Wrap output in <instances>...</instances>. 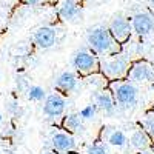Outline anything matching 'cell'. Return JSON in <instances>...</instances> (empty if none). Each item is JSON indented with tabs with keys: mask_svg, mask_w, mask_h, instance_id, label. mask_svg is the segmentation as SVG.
Instances as JSON below:
<instances>
[{
	"mask_svg": "<svg viewBox=\"0 0 154 154\" xmlns=\"http://www.w3.org/2000/svg\"><path fill=\"white\" fill-rule=\"evenodd\" d=\"M86 154H108V148L105 143H93L88 146Z\"/></svg>",
	"mask_w": 154,
	"mask_h": 154,
	"instance_id": "ffe728a7",
	"label": "cell"
},
{
	"mask_svg": "<svg viewBox=\"0 0 154 154\" xmlns=\"http://www.w3.org/2000/svg\"><path fill=\"white\" fill-rule=\"evenodd\" d=\"M66 109V100L62 94L59 93H53L45 97L43 100V114L48 116L51 119L60 117Z\"/></svg>",
	"mask_w": 154,
	"mask_h": 154,
	"instance_id": "52a82bcc",
	"label": "cell"
},
{
	"mask_svg": "<svg viewBox=\"0 0 154 154\" xmlns=\"http://www.w3.org/2000/svg\"><path fill=\"white\" fill-rule=\"evenodd\" d=\"M94 103L97 105V108L100 111H103L106 116H112L117 111V103L114 100V96L111 94L109 89H102L96 94V102Z\"/></svg>",
	"mask_w": 154,
	"mask_h": 154,
	"instance_id": "4fadbf2b",
	"label": "cell"
},
{
	"mask_svg": "<svg viewBox=\"0 0 154 154\" xmlns=\"http://www.w3.org/2000/svg\"><path fill=\"white\" fill-rule=\"evenodd\" d=\"M126 142H128V139H126L125 133L120 131V130H112V131H109V134L106 136V143H109V145H112V146L122 148V146L126 145Z\"/></svg>",
	"mask_w": 154,
	"mask_h": 154,
	"instance_id": "2e32d148",
	"label": "cell"
},
{
	"mask_svg": "<svg viewBox=\"0 0 154 154\" xmlns=\"http://www.w3.org/2000/svg\"><path fill=\"white\" fill-rule=\"evenodd\" d=\"M2 122H3V116H2V114H0V123H2Z\"/></svg>",
	"mask_w": 154,
	"mask_h": 154,
	"instance_id": "484cf974",
	"label": "cell"
},
{
	"mask_svg": "<svg viewBox=\"0 0 154 154\" xmlns=\"http://www.w3.org/2000/svg\"><path fill=\"white\" fill-rule=\"evenodd\" d=\"M79 85V79L77 75L71 71H63L60 72L56 80H54V86L59 93H63V94H68V93H72L74 89Z\"/></svg>",
	"mask_w": 154,
	"mask_h": 154,
	"instance_id": "7c38bea8",
	"label": "cell"
},
{
	"mask_svg": "<svg viewBox=\"0 0 154 154\" xmlns=\"http://www.w3.org/2000/svg\"><path fill=\"white\" fill-rule=\"evenodd\" d=\"M130 143L137 151H145L151 145V137L148 136L145 130H136L133 136L130 137Z\"/></svg>",
	"mask_w": 154,
	"mask_h": 154,
	"instance_id": "9a60e30c",
	"label": "cell"
},
{
	"mask_svg": "<svg viewBox=\"0 0 154 154\" xmlns=\"http://www.w3.org/2000/svg\"><path fill=\"white\" fill-rule=\"evenodd\" d=\"M75 140L69 133L59 131L51 137V148L59 152H74L75 151Z\"/></svg>",
	"mask_w": 154,
	"mask_h": 154,
	"instance_id": "9c48e42d",
	"label": "cell"
},
{
	"mask_svg": "<svg viewBox=\"0 0 154 154\" xmlns=\"http://www.w3.org/2000/svg\"><path fill=\"white\" fill-rule=\"evenodd\" d=\"M16 85H17V88L20 89V91H23V89H28V88H29L26 79H23V77H17V79H16Z\"/></svg>",
	"mask_w": 154,
	"mask_h": 154,
	"instance_id": "7402d4cb",
	"label": "cell"
},
{
	"mask_svg": "<svg viewBox=\"0 0 154 154\" xmlns=\"http://www.w3.org/2000/svg\"><path fill=\"white\" fill-rule=\"evenodd\" d=\"M131 28L137 35L145 37L154 31V17L148 12H137L131 17Z\"/></svg>",
	"mask_w": 154,
	"mask_h": 154,
	"instance_id": "ba28073f",
	"label": "cell"
},
{
	"mask_svg": "<svg viewBox=\"0 0 154 154\" xmlns=\"http://www.w3.org/2000/svg\"><path fill=\"white\" fill-rule=\"evenodd\" d=\"M59 16H60L62 20H65V22L75 23V22L82 20L83 12H82L80 6L77 5L75 0H63L60 8H59Z\"/></svg>",
	"mask_w": 154,
	"mask_h": 154,
	"instance_id": "30bf717a",
	"label": "cell"
},
{
	"mask_svg": "<svg viewBox=\"0 0 154 154\" xmlns=\"http://www.w3.org/2000/svg\"><path fill=\"white\" fill-rule=\"evenodd\" d=\"M8 111H9L11 114H14V116L22 114V109H20V106H19L17 102H11V103H8Z\"/></svg>",
	"mask_w": 154,
	"mask_h": 154,
	"instance_id": "44dd1931",
	"label": "cell"
},
{
	"mask_svg": "<svg viewBox=\"0 0 154 154\" xmlns=\"http://www.w3.org/2000/svg\"><path fill=\"white\" fill-rule=\"evenodd\" d=\"M126 80H130L133 83L152 82L154 80V66L146 60H137L133 65H130Z\"/></svg>",
	"mask_w": 154,
	"mask_h": 154,
	"instance_id": "5b68a950",
	"label": "cell"
},
{
	"mask_svg": "<svg viewBox=\"0 0 154 154\" xmlns=\"http://www.w3.org/2000/svg\"><path fill=\"white\" fill-rule=\"evenodd\" d=\"M151 3H152V5H154V0H151Z\"/></svg>",
	"mask_w": 154,
	"mask_h": 154,
	"instance_id": "83f0119b",
	"label": "cell"
},
{
	"mask_svg": "<svg viewBox=\"0 0 154 154\" xmlns=\"http://www.w3.org/2000/svg\"><path fill=\"white\" fill-rule=\"evenodd\" d=\"M109 32L112 34V37L117 40L120 45L126 43L128 40L131 38V32H133V28H131V23L128 19H125L122 14H117L109 23Z\"/></svg>",
	"mask_w": 154,
	"mask_h": 154,
	"instance_id": "8992f818",
	"label": "cell"
},
{
	"mask_svg": "<svg viewBox=\"0 0 154 154\" xmlns=\"http://www.w3.org/2000/svg\"><path fill=\"white\" fill-rule=\"evenodd\" d=\"M130 62L120 53L99 59V72H102L108 80H123L128 75Z\"/></svg>",
	"mask_w": 154,
	"mask_h": 154,
	"instance_id": "3957f363",
	"label": "cell"
},
{
	"mask_svg": "<svg viewBox=\"0 0 154 154\" xmlns=\"http://www.w3.org/2000/svg\"><path fill=\"white\" fill-rule=\"evenodd\" d=\"M40 154H60L59 151H56V149H53V148H51V149H45V151H42Z\"/></svg>",
	"mask_w": 154,
	"mask_h": 154,
	"instance_id": "cb8c5ba5",
	"label": "cell"
},
{
	"mask_svg": "<svg viewBox=\"0 0 154 154\" xmlns=\"http://www.w3.org/2000/svg\"><path fill=\"white\" fill-rule=\"evenodd\" d=\"M97 111H99V108H97L96 103H89V105L83 106V108L79 111V114H80V117H82L85 122H88V120H93V119L96 117Z\"/></svg>",
	"mask_w": 154,
	"mask_h": 154,
	"instance_id": "ac0fdd59",
	"label": "cell"
},
{
	"mask_svg": "<svg viewBox=\"0 0 154 154\" xmlns=\"http://www.w3.org/2000/svg\"><path fill=\"white\" fill-rule=\"evenodd\" d=\"M26 93H28V99L31 102H43L45 97H46V91H45L42 86H38V85L29 86L26 89Z\"/></svg>",
	"mask_w": 154,
	"mask_h": 154,
	"instance_id": "e0dca14e",
	"label": "cell"
},
{
	"mask_svg": "<svg viewBox=\"0 0 154 154\" xmlns=\"http://www.w3.org/2000/svg\"><path fill=\"white\" fill-rule=\"evenodd\" d=\"M86 42H88L89 48L102 57L119 54L122 49V45L116 40L112 34L109 32V29L105 26H97V28L89 29Z\"/></svg>",
	"mask_w": 154,
	"mask_h": 154,
	"instance_id": "6da1fadb",
	"label": "cell"
},
{
	"mask_svg": "<svg viewBox=\"0 0 154 154\" xmlns=\"http://www.w3.org/2000/svg\"><path fill=\"white\" fill-rule=\"evenodd\" d=\"M63 128L68 131V133H82L85 130V120L80 117L79 112H69L63 117L62 122Z\"/></svg>",
	"mask_w": 154,
	"mask_h": 154,
	"instance_id": "5bb4252c",
	"label": "cell"
},
{
	"mask_svg": "<svg viewBox=\"0 0 154 154\" xmlns=\"http://www.w3.org/2000/svg\"><path fill=\"white\" fill-rule=\"evenodd\" d=\"M66 154H75V152H66Z\"/></svg>",
	"mask_w": 154,
	"mask_h": 154,
	"instance_id": "4316f807",
	"label": "cell"
},
{
	"mask_svg": "<svg viewBox=\"0 0 154 154\" xmlns=\"http://www.w3.org/2000/svg\"><path fill=\"white\" fill-rule=\"evenodd\" d=\"M71 63L75 72H79L80 75H89V74L99 72V59L91 51H86V49L77 51L72 56Z\"/></svg>",
	"mask_w": 154,
	"mask_h": 154,
	"instance_id": "277c9868",
	"label": "cell"
},
{
	"mask_svg": "<svg viewBox=\"0 0 154 154\" xmlns=\"http://www.w3.org/2000/svg\"><path fill=\"white\" fill-rule=\"evenodd\" d=\"M56 42H57V31L53 26H40L34 32V43L42 49L54 46Z\"/></svg>",
	"mask_w": 154,
	"mask_h": 154,
	"instance_id": "8fae6325",
	"label": "cell"
},
{
	"mask_svg": "<svg viewBox=\"0 0 154 154\" xmlns=\"http://www.w3.org/2000/svg\"><path fill=\"white\" fill-rule=\"evenodd\" d=\"M42 0H25V3L26 5H29V6H35V5H38Z\"/></svg>",
	"mask_w": 154,
	"mask_h": 154,
	"instance_id": "603a6c76",
	"label": "cell"
},
{
	"mask_svg": "<svg viewBox=\"0 0 154 154\" xmlns=\"http://www.w3.org/2000/svg\"><path fill=\"white\" fill-rule=\"evenodd\" d=\"M143 130L148 133L151 140H154V114L146 116V119L143 120Z\"/></svg>",
	"mask_w": 154,
	"mask_h": 154,
	"instance_id": "d6986e66",
	"label": "cell"
},
{
	"mask_svg": "<svg viewBox=\"0 0 154 154\" xmlns=\"http://www.w3.org/2000/svg\"><path fill=\"white\" fill-rule=\"evenodd\" d=\"M142 154H154V152H149V151H142Z\"/></svg>",
	"mask_w": 154,
	"mask_h": 154,
	"instance_id": "d4e9b609",
	"label": "cell"
},
{
	"mask_svg": "<svg viewBox=\"0 0 154 154\" xmlns=\"http://www.w3.org/2000/svg\"><path fill=\"white\" fill-rule=\"evenodd\" d=\"M109 91L114 96L117 106L123 109H131L139 102V88L130 80H111Z\"/></svg>",
	"mask_w": 154,
	"mask_h": 154,
	"instance_id": "7a4b0ae2",
	"label": "cell"
}]
</instances>
